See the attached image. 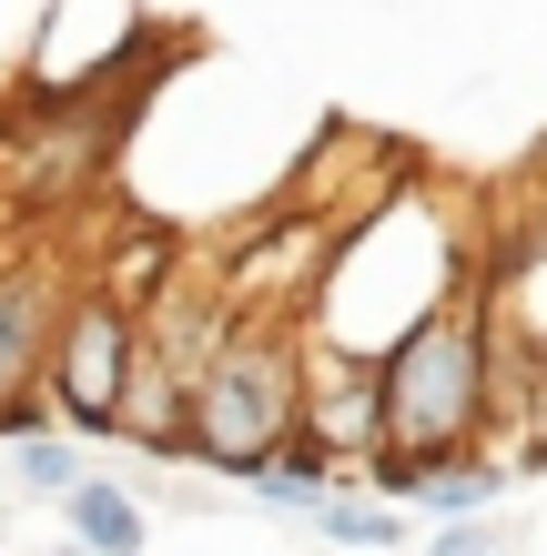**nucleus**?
Listing matches in <instances>:
<instances>
[{
  "label": "nucleus",
  "mask_w": 547,
  "mask_h": 556,
  "mask_svg": "<svg viewBox=\"0 0 547 556\" xmlns=\"http://www.w3.org/2000/svg\"><path fill=\"white\" fill-rule=\"evenodd\" d=\"M295 415H304V395H295V365H284L274 344H244V354H223V365L192 384V445L213 455L223 476H284V435H295Z\"/></svg>",
  "instance_id": "f03ea898"
},
{
  "label": "nucleus",
  "mask_w": 547,
  "mask_h": 556,
  "mask_svg": "<svg viewBox=\"0 0 547 556\" xmlns=\"http://www.w3.org/2000/svg\"><path fill=\"white\" fill-rule=\"evenodd\" d=\"M497 496H507V466H436L406 506H426V516H446V527H467V516H487Z\"/></svg>",
  "instance_id": "39448f33"
},
{
  "label": "nucleus",
  "mask_w": 547,
  "mask_h": 556,
  "mask_svg": "<svg viewBox=\"0 0 547 556\" xmlns=\"http://www.w3.org/2000/svg\"><path fill=\"white\" fill-rule=\"evenodd\" d=\"M61 527H72V546H82V556H142V546H152L142 496H133V485H112V476H91L82 496L61 506Z\"/></svg>",
  "instance_id": "20e7f679"
},
{
  "label": "nucleus",
  "mask_w": 547,
  "mask_h": 556,
  "mask_svg": "<svg viewBox=\"0 0 547 556\" xmlns=\"http://www.w3.org/2000/svg\"><path fill=\"white\" fill-rule=\"evenodd\" d=\"M51 375H61L51 395L72 405V425H122V405H133V324H122V293H91L72 314Z\"/></svg>",
  "instance_id": "7ed1b4c3"
},
{
  "label": "nucleus",
  "mask_w": 547,
  "mask_h": 556,
  "mask_svg": "<svg viewBox=\"0 0 547 556\" xmlns=\"http://www.w3.org/2000/svg\"><path fill=\"white\" fill-rule=\"evenodd\" d=\"M385 445H375V485L385 506L415 496L446 455L467 445V425L487 415V324H476V304H446L436 324H415V334L385 354Z\"/></svg>",
  "instance_id": "f257e3e1"
},
{
  "label": "nucleus",
  "mask_w": 547,
  "mask_h": 556,
  "mask_svg": "<svg viewBox=\"0 0 547 556\" xmlns=\"http://www.w3.org/2000/svg\"><path fill=\"white\" fill-rule=\"evenodd\" d=\"M0 485H11V466H0Z\"/></svg>",
  "instance_id": "9d476101"
},
{
  "label": "nucleus",
  "mask_w": 547,
  "mask_h": 556,
  "mask_svg": "<svg viewBox=\"0 0 547 556\" xmlns=\"http://www.w3.org/2000/svg\"><path fill=\"white\" fill-rule=\"evenodd\" d=\"M11 485H30V496H61V506H72L91 476H82V455L61 445V435H21V455H11Z\"/></svg>",
  "instance_id": "423d86ee"
},
{
  "label": "nucleus",
  "mask_w": 547,
  "mask_h": 556,
  "mask_svg": "<svg viewBox=\"0 0 547 556\" xmlns=\"http://www.w3.org/2000/svg\"><path fill=\"white\" fill-rule=\"evenodd\" d=\"M426 556H507V536L487 527V516H467V527H446V536H436Z\"/></svg>",
  "instance_id": "1a4fd4ad"
},
{
  "label": "nucleus",
  "mask_w": 547,
  "mask_h": 556,
  "mask_svg": "<svg viewBox=\"0 0 547 556\" xmlns=\"http://www.w3.org/2000/svg\"><path fill=\"white\" fill-rule=\"evenodd\" d=\"M30 334H41V293H30V283H0V395L21 384V365H30Z\"/></svg>",
  "instance_id": "6e6552de"
},
{
  "label": "nucleus",
  "mask_w": 547,
  "mask_h": 556,
  "mask_svg": "<svg viewBox=\"0 0 547 556\" xmlns=\"http://www.w3.org/2000/svg\"><path fill=\"white\" fill-rule=\"evenodd\" d=\"M61 556H82V546H61Z\"/></svg>",
  "instance_id": "9b49d317"
},
{
  "label": "nucleus",
  "mask_w": 547,
  "mask_h": 556,
  "mask_svg": "<svg viewBox=\"0 0 547 556\" xmlns=\"http://www.w3.org/2000/svg\"><path fill=\"white\" fill-rule=\"evenodd\" d=\"M314 527H325L335 546H406V516L396 506H345V496H325V506H314Z\"/></svg>",
  "instance_id": "0eeeda50"
}]
</instances>
